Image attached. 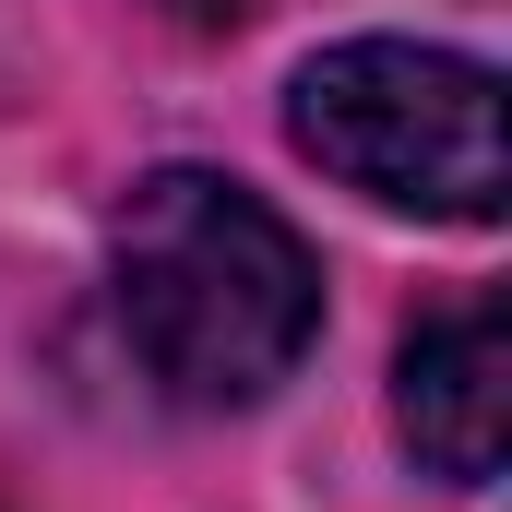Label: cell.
Returning a JSON list of instances; mask_svg holds the SVG:
<instances>
[{"instance_id":"1","label":"cell","mask_w":512,"mask_h":512,"mask_svg":"<svg viewBox=\"0 0 512 512\" xmlns=\"http://www.w3.org/2000/svg\"><path fill=\"white\" fill-rule=\"evenodd\" d=\"M120 334L179 405H262L322 334V262L251 179L155 167L108 215Z\"/></svg>"},{"instance_id":"3","label":"cell","mask_w":512,"mask_h":512,"mask_svg":"<svg viewBox=\"0 0 512 512\" xmlns=\"http://www.w3.org/2000/svg\"><path fill=\"white\" fill-rule=\"evenodd\" d=\"M393 417H405V453L441 477V489H489L512 453V310L501 298H453L405 334L393 358Z\"/></svg>"},{"instance_id":"2","label":"cell","mask_w":512,"mask_h":512,"mask_svg":"<svg viewBox=\"0 0 512 512\" xmlns=\"http://www.w3.org/2000/svg\"><path fill=\"white\" fill-rule=\"evenodd\" d=\"M286 143L370 191L393 215L429 227H501L512 155H501V72L465 48H417V36H346L322 60H298L286 84Z\"/></svg>"}]
</instances>
